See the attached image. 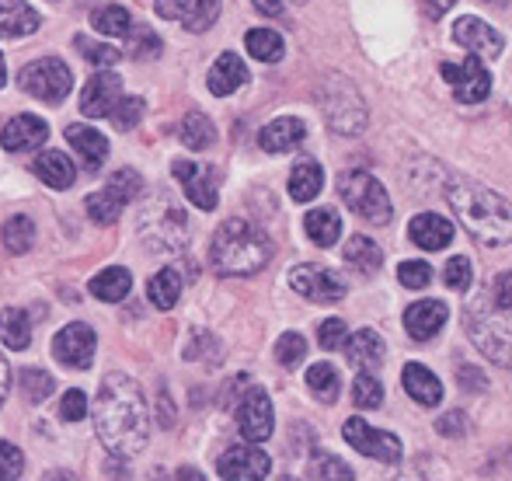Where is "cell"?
Listing matches in <instances>:
<instances>
[{
	"mask_svg": "<svg viewBox=\"0 0 512 481\" xmlns=\"http://www.w3.org/2000/svg\"><path fill=\"white\" fill-rule=\"evenodd\" d=\"M95 436L112 457H136L150 443L147 394L126 373H105L98 387Z\"/></svg>",
	"mask_w": 512,
	"mask_h": 481,
	"instance_id": "obj_1",
	"label": "cell"
},
{
	"mask_svg": "<svg viewBox=\"0 0 512 481\" xmlns=\"http://www.w3.org/2000/svg\"><path fill=\"white\" fill-rule=\"evenodd\" d=\"M446 203L453 206L457 220L474 241L488 244V248H506L512 238V213L509 203L492 192L488 185L474 182V178H450L446 185Z\"/></svg>",
	"mask_w": 512,
	"mask_h": 481,
	"instance_id": "obj_2",
	"label": "cell"
},
{
	"mask_svg": "<svg viewBox=\"0 0 512 481\" xmlns=\"http://www.w3.org/2000/svg\"><path fill=\"white\" fill-rule=\"evenodd\" d=\"M272 238L251 220H223L209 241V265L220 276H255L272 262Z\"/></svg>",
	"mask_w": 512,
	"mask_h": 481,
	"instance_id": "obj_3",
	"label": "cell"
},
{
	"mask_svg": "<svg viewBox=\"0 0 512 481\" xmlns=\"http://www.w3.org/2000/svg\"><path fill=\"white\" fill-rule=\"evenodd\" d=\"M464 325L471 342L478 346L481 356H488L495 366H509L512 360V346H509V307H502L492 293H481L464 314Z\"/></svg>",
	"mask_w": 512,
	"mask_h": 481,
	"instance_id": "obj_4",
	"label": "cell"
},
{
	"mask_svg": "<svg viewBox=\"0 0 512 481\" xmlns=\"http://www.w3.org/2000/svg\"><path fill=\"white\" fill-rule=\"evenodd\" d=\"M136 234L150 251H182L189 244V213L171 196H154L136 213Z\"/></svg>",
	"mask_w": 512,
	"mask_h": 481,
	"instance_id": "obj_5",
	"label": "cell"
},
{
	"mask_svg": "<svg viewBox=\"0 0 512 481\" xmlns=\"http://www.w3.org/2000/svg\"><path fill=\"white\" fill-rule=\"evenodd\" d=\"M338 196L366 224H391V196L370 171H342L338 175Z\"/></svg>",
	"mask_w": 512,
	"mask_h": 481,
	"instance_id": "obj_6",
	"label": "cell"
},
{
	"mask_svg": "<svg viewBox=\"0 0 512 481\" xmlns=\"http://www.w3.org/2000/svg\"><path fill=\"white\" fill-rule=\"evenodd\" d=\"M324 119L338 136H359L366 129V105L345 77H328L321 88Z\"/></svg>",
	"mask_w": 512,
	"mask_h": 481,
	"instance_id": "obj_7",
	"label": "cell"
},
{
	"mask_svg": "<svg viewBox=\"0 0 512 481\" xmlns=\"http://www.w3.org/2000/svg\"><path fill=\"white\" fill-rule=\"evenodd\" d=\"M18 84L25 95L39 98V102H49V105H60L63 98L70 95V67L56 56H46V60H32L28 67H21L18 74Z\"/></svg>",
	"mask_w": 512,
	"mask_h": 481,
	"instance_id": "obj_8",
	"label": "cell"
},
{
	"mask_svg": "<svg viewBox=\"0 0 512 481\" xmlns=\"http://www.w3.org/2000/svg\"><path fill=\"white\" fill-rule=\"evenodd\" d=\"M143 189V178L136 175L133 168H122L115 171L112 178L105 182L102 192H95V196H88V217L95 220V224H115V220L122 217V210H126L129 199H136V192Z\"/></svg>",
	"mask_w": 512,
	"mask_h": 481,
	"instance_id": "obj_9",
	"label": "cell"
},
{
	"mask_svg": "<svg viewBox=\"0 0 512 481\" xmlns=\"http://www.w3.org/2000/svg\"><path fill=\"white\" fill-rule=\"evenodd\" d=\"M290 286L293 293H300L304 300H314V304H338L342 297H349V283L335 269H324V265L314 262L290 269Z\"/></svg>",
	"mask_w": 512,
	"mask_h": 481,
	"instance_id": "obj_10",
	"label": "cell"
},
{
	"mask_svg": "<svg viewBox=\"0 0 512 481\" xmlns=\"http://www.w3.org/2000/svg\"><path fill=\"white\" fill-rule=\"evenodd\" d=\"M342 436L349 440L352 450H359L363 457H373V461H384V464H398L405 447L394 433L387 429H373L363 415H352L349 422L342 426Z\"/></svg>",
	"mask_w": 512,
	"mask_h": 481,
	"instance_id": "obj_11",
	"label": "cell"
},
{
	"mask_svg": "<svg viewBox=\"0 0 512 481\" xmlns=\"http://www.w3.org/2000/svg\"><path fill=\"white\" fill-rule=\"evenodd\" d=\"M237 429L248 443H265L276 429L272 401L262 387H244V401L237 405Z\"/></svg>",
	"mask_w": 512,
	"mask_h": 481,
	"instance_id": "obj_12",
	"label": "cell"
},
{
	"mask_svg": "<svg viewBox=\"0 0 512 481\" xmlns=\"http://www.w3.org/2000/svg\"><path fill=\"white\" fill-rule=\"evenodd\" d=\"M95 349H98V335L91 325L84 321H74V325L60 328L53 339V356L70 370H88L91 360H95Z\"/></svg>",
	"mask_w": 512,
	"mask_h": 481,
	"instance_id": "obj_13",
	"label": "cell"
},
{
	"mask_svg": "<svg viewBox=\"0 0 512 481\" xmlns=\"http://www.w3.org/2000/svg\"><path fill=\"white\" fill-rule=\"evenodd\" d=\"M272 461L258 443H241V447H230L227 454L216 464V475L223 481H258L269 478Z\"/></svg>",
	"mask_w": 512,
	"mask_h": 481,
	"instance_id": "obj_14",
	"label": "cell"
},
{
	"mask_svg": "<svg viewBox=\"0 0 512 481\" xmlns=\"http://www.w3.org/2000/svg\"><path fill=\"white\" fill-rule=\"evenodd\" d=\"M154 11L164 21H178L189 32H206L220 18V0H157Z\"/></svg>",
	"mask_w": 512,
	"mask_h": 481,
	"instance_id": "obj_15",
	"label": "cell"
},
{
	"mask_svg": "<svg viewBox=\"0 0 512 481\" xmlns=\"http://www.w3.org/2000/svg\"><path fill=\"white\" fill-rule=\"evenodd\" d=\"M171 175L182 182L185 196H189L192 206H199L203 213H213L220 196H216V178L206 164H196V161H175L171 164Z\"/></svg>",
	"mask_w": 512,
	"mask_h": 481,
	"instance_id": "obj_16",
	"label": "cell"
},
{
	"mask_svg": "<svg viewBox=\"0 0 512 481\" xmlns=\"http://www.w3.org/2000/svg\"><path fill=\"white\" fill-rule=\"evenodd\" d=\"M453 39H457L467 53L488 56V60H495V56L502 53V46H506V39H502L488 21L474 18V14H467V18H460L457 25H453Z\"/></svg>",
	"mask_w": 512,
	"mask_h": 481,
	"instance_id": "obj_17",
	"label": "cell"
},
{
	"mask_svg": "<svg viewBox=\"0 0 512 481\" xmlns=\"http://www.w3.org/2000/svg\"><path fill=\"white\" fill-rule=\"evenodd\" d=\"M119 98H122V81L112 74V70H105V74L98 70V74L91 77L81 91V112L88 119H105L108 112L115 109Z\"/></svg>",
	"mask_w": 512,
	"mask_h": 481,
	"instance_id": "obj_18",
	"label": "cell"
},
{
	"mask_svg": "<svg viewBox=\"0 0 512 481\" xmlns=\"http://www.w3.org/2000/svg\"><path fill=\"white\" fill-rule=\"evenodd\" d=\"M446 318H450V307L443 300H415L405 311V328L415 342H429L443 332Z\"/></svg>",
	"mask_w": 512,
	"mask_h": 481,
	"instance_id": "obj_19",
	"label": "cell"
},
{
	"mask_svg": "<svg viewBox=\"0 0 512 481\" xmlns=\"http://www.w3.org/2000/svg\"><path fill=\"white\" fill-rule=\"evenodd\" d=\"M49 136V126L46 119L39 116H14L0 129V147L11 150V154H28V150L42 147Z\"/></svg>",
	"mask_w": 512,
	"mask_h": 481,
	"instance_id": "obj_20",
	"label": "cell"
},
{
	"mask_svg": "<svg viewBox=\"0 0 512 481\" xmlns=\"http://www.w3.org/2000/svg\"><path fill=\"white\" fill-rule=\"evenodd\" d=\"M488 91H492V74L485 70V63H481V56H467L464 63L457 67V81H453V95L460 98L464 105H478L488 98Z\"/></svg>",
	"mask_w": 512,
	"mask_h": 481,
	"instance_id": "obj_21",
	"label": "cell"
},
{
	"mask_svg": "<svg viewBox=\"0 0 512 481\" xmlns=\"http://www.w3.org/2000/svg\"><path fill=\"white\" fill-rule=\"evenodd\" d=\"M304 140H307L304 119H293V116L272 119L269 126H265L262 133H258V147H262L265 154H286V150L300 147Z\"/></svg>",
	"mask_w": 512,
	"mask_h": 481,
	"instance_id": "obj_22",
	"label": "cell"
},
{
	"mask_svg": "<svg viewBox=\"0 0 512 481\" xmlns=\"http://www.w3.org/2000/svg\"><path fill=\"white\" fill-rule=\"evenodd\" d=\"M408 238L422 251H443L453 241V224L439 213H418L408 227Z\"/></svg>",
	"mask_w": 512,
	"mask_h": 481,
	"instance_id": "obj_23",
	"label": "cell"
},
{
	"mask_svg": "<svg viewBox=\"0 0 512 481\" xmlns=\"http://www.w3.org/2000/svg\"><path fill=\"white\" fill-rule=\"evenodd\" d=\"M345 356H349V363L356 366V370H377L380 363H384L387 356V342L380 339L373 328H359L352 339H345Z\"/></svg>",
	"mask_w": 512,
	"mask_h": 481,
	"instance_id": "obj_24",
	"label": "cell"
},
{
	"mask_svg": "<svg viewBox=\"0 0 512 481\" xmlns=\"http://www.w3.org/2000/svg\"><path fill=\"white\" fill-rule=\"evenodd\" d=\"M209 91H213L216 98H227L234 95L237 88H244L248 84V67H244V60L237 53H223L220 60L209 67Z\"/></svg>",
	"mask_w": 512,
	"mask_h": 481,
	"instance_id": "obj_25",
	"label": "cell"
},
{
	"mask_svg": "<svg viewBox=\"0 0 512 481\" xmlns=\"http://www.w3.org/2000/svg\"><path fill=\"white\" fill-rule=\"evenodd\" d=\"M42 25L39 11L25 0H0V39H25Z\"/></svg>",
	"mask_w": 512,
	"mask_h": 481,
	"instance_id": "obj_26",
	"label": "cell"
},
{
	"mask_svg": "<svg viewBox=\"0 0 512 481\" xmlns=\"http://www.w3.org/2000/svg\"><path fill=\"white\" fill-rule=\"evenodd\" d=\"M401 384L411 394V401H418L422 408H436L443 401V384L432 370H425L422 363H408L401 370Z\"/></svg>",
	"mask_w": 512,
	"mask_h": 481,
	"instance_id": "obj_27",
	"label": "cell"
},
{
	"mask_svg": "<svg viewBox=\"0 0 512 481\" xmlns=\"http://www.w3.org/2000/svg\"><path fill=\"white\" fill-rule=\"evenodd\" d=\"M67 143L70 147L81 154V161H84V168L88 171H98L105 164V157H108V140L98 129H91V126H67Z\"/></svg>",
	"mask_w": 512,
	"mask_h": 481,
	"instance_id": "obj_28",
	"label": "cell"
},
{
	"mask_svg": "<svg viewBox=\"0 0 512 481\" xmlns=\"http://www.w3.org/2000/svg\"><path fill=\"white\" fill-rule=\"evenodd\" d=\"M32 171L49 185V189H56V192L70 189V185L77 182V168L70 164L67 154H60V150H46V154H42L39 161L32 164Z\"/></svg>",
	"mask_w": 512,
	"mask_h": 481,
	"instance_id": "obj_29",
	"label": "cell"
},
{
	"mask_svg": "<svg viewBox=\"0 0 512 481\" xmlns=\"http://www.w3.org/2000/svg\"><path fill=\"white\" fill-rule=\"evenodd\" d=\"M88 290L95 293L98 300H105V304H119V300H126L129 290H133V272L122 269V265H112V269L98 272V276L91 279Z\"/></svg>",
	"mask_w": 512,
	"mask_h": 481,
	"instance_id": "obj_30",
	"label": "cell"
},
{
	"mask_svg": "<svg viewBox=\"0 0 512 481\" xmlns=\"http://www.w3.org/2000/svg\"><path fill=\"white\" fill-rule=\"evenodd\" d=\"M147 297L157 311H171V307L178 304V297H182V269L168 265V269H161L157 276H150Z\"/></svg>",
	"mask_w": 512,
	"mask_h": 481,
	"instance_id": "obj_31",
	"label": "cell"
},
{
	"mask_svg": "<svg viewBox=\"0 0 512 481\" xmlns=\"http://www.w3.org/2000/svg\"><path fill=\"white\" fill-rule=\"evenodd\" d=\"M304 231L317 248H331L342 238V220H338V213L331 206H321V210H310L304 217Z\"/></svg>",
	"mask_w": 512,
	"mask_h": 481,
	"instance_id": "obj_32",
	"label": "cell"
},
{
	"mask_svg": "<svg viewBox=\"0 0 512 481\" xmlns=\"http://www.w3.org/2000/svg\"><path fill=\"white\" fill-rule=\"evenodd\" d=\"M342 258H345V265L359 269L363 276H373V272L384 265V255H380V248L370 238H366V234H352V238L345 241V248H342Z\"/></svg>",
	"mask_w": 512,
	"mask_h": 481,
	"instance_id": "obj_33",
	"label": "cell"
},
{
	"mask_svg": "<svg viewBox=\"0 0 512 481\" xmlns=\"http://www.w3.org/2000/svg\"><path fill=\"white\" fill-rule=\"evenodd\" d=\"M0 342L7 349H14V353L28 349V342H32V321H28V314L21 307L0 311Z\"/></svg>",
	"mask_w": 512,
	"mask_h": 481,
	"instance_id": "obj_34",
	"label": "cell"
},
{
	"mask_svg": "<svg viewBox=\"0 0 512 481\" xmlns=\"http://www.w3.org/2000/svg\"><path fill=\"white\" fill-rule=\"evenodd\" d=\"M244 49L262 63H279L286 53V42L276 28H251V32L244 35Z\"/></svg>",
	"mask_w": 512,
	"mask_h": 481,
	"instance_id": "obj_35",
	"label": "cell"
},
{
	"mask_svg": "<svg viewBox=\"0 0 512 481\" xmlns=\"http://www.w3.org/2000/svg\"><path fill=\"white\" fill-rule=\"evenodd\" d=\"M324 185V171L317 161H300L297 168L290 171V196L293 203H310V199L321 192Z\"/></svg>",
	"mask_w": 512,
	"mask_h": 481,
	"instance_id": "obj_36",
	"label": "cell"
},
{
	"mask_svg": "<svg viewBox=\"0 0 512 481\" xmlns=\"http://www.w3.org/2000/svg\"><path fill=\"white\" fill-rule=\"evenodd\" d=\"M0 241H4V248L11 251V255H25V251H32V244H35L32 217H25V213H14V217L4 224V231H0Z\"/></svg>",
	"mask_w": 512,
	"mask_h": 481,
	"instance_id": "obj_37",
	"label": "cell"
},
{
	"mask_svg": "<svg viewBox=\"0 0 512 481\" xmlns=\"http://www.w3.org/2000/svg\"><path fill=\"white\" fill-rule=\"evenodd\" d=\"M307 387H310V394H314L317 401L331 405V401H338L342 380H338V373H335V366H331V363H314L307 370Z\"/></svg>",
	"mask_w": 512,
	"mask_h": 481,
	"instance_id": "obj_38",
	"label": "cell"
},
{
	"mask_svg": "<svg viewBox=\"0 0 512 481\" xmlns=\"http://www.w3.org/2000/svg\"><path fill=\"white\" fill-rule=\"evenodd\" d=\"M178 136H182V143L189 150H206V147H213L216 129H213V122H209V116H203V112H189V116L182 119Z\"/></svg>",
	"mask_w": 512,
	"mask_h": 481,
	"instance_id": "obj_39",
	"label": "cell"
},
{
	"mask_svg": "<svg viewBox=\"0 0 512 481\" xmlns=\"http://www.w3.org/2000/svg\"><path fill=\"white\" fill-rule=\"evenodd\" d=\"M91 25H95L98 32H105V35H126L129 25H133V18H129L126 7L105 4V7H98V11H91Z\"/></svg>",
	"mask_w": 512,
	"mask_h": 481,
	"instance_id": "obj_40",
	"label": "cell"
},
{
	"mask_svg": "<svg viewBox=\"0 0 512 481\" xmlns=\"http://www.w3.org/2000/svg\"><path fill=\"white\" fill-rule=\"evenodd\" d=\"M352 401L359 408H380L384 405V384L370 370H359L356 380H352Z\"/></svg>",
	"mask_w": 512,
	"mask_h": 481,
	"instance_id": "obj_41",
	"label": "cell"
},
{
	"mask_svg": "<svg viewBox=\"0 0 512 481\" xmlns=\"http://www.w3.org/2000/svg\"><path fill=\"white\" fill-rule=\"evenodd\" d=\"M18 387H21V394H25V401H32V405H42V401L53 394V377L49 373H42V370H21L18 373Z\"/></svg>",
	"mask_w": 512,
	"mask_h": 481,
	"instance_id": "obj_42",
	"label": "cell"
},
{
	"mask_svg": "<svg viewBox=\"0 0 512 481\" xmlns=\"http://www.w3.org/2000/svg\"><path fill=\"white\" fill-rule=\"evenodd\" d=\"M307 356V342L300 332H286L283 339L276 342V360L279 366H286V370H297L300 363H304Z\"/></svg>",
	"mask_w": 512,
	"mask_h": 481,
	"instance_id": "obj_43",
	"label": "cell"
},
{
	"mask_svg": "<svg viewBox=\"0 0 512 481\" xmlns=\"http://www.w3.org/2000/svg\"><path fill=\"white\" fill-rule=\"evenodd\" d=\"M307 475L310 478H338V481H352V468L345 461L331 454H314L307 464Z\"/></svg>",
	"mask_w": 512,
	"mask_h": 481,
	"instance_id": "obj_44",
	"label": "cell"
},
{
	"mask_svg": "<svg viewBox=\"0 0 512 481\" xmlns=\"http://www.w3.org/2000/svg\"><path fill=\"white\" fill-rule=\"evenodd\" d=\"M122 39H129V56H133V60H150V56L161 53V39H157L154 32H147V28L129 25V32L122 35Z\"/></svg>",
	"mask_w": 512,
	"mask_h": 481,
	"instance_id": "obj_45",
	"label": "cell"
},
{
	"mask_svg": "<svg viewBox=\"0 0 512 481\" xmlns=\"http://www.w3.org/2000/svg\"><path fill=\"white\" fill-rule=\"evenodd\" d=\"M74 46L84 53V60L95 63V67H115L122 60V53L115 46H102V42H91L88 35H77Z\"/></svg>",
	"mask_w": 512,
	"mask_h": 481,
	"instance_id": "obj_46",
	"label": "cell"
},
{
	"mask_svg": "<svg viewBox=\"0 0 512 481\" xmlns=\"http://www.w3.org/2000/svg\"><path fill=\"white\" fill-rule=\"evenodd\" d=\"M108 119L115 122V129H136L140 126V119H143V98H136V95H122L119 102H115V109L108 112Z\"/></svg>",
	"mask_w": 512,
	"mask_h": 481,
	"instance_id": "obj_47",
	"label": "cell"
},
{
	"mask_svg": "<svg viewBox=\"0 0 512 481\" xmlns=\"http://www.w3.org/2000/svg\"><path fill=\"white\" fill-rule=\"evenodd\" d=\"M345 339H349V325H345L342 318H328L321 328H317V346H321L324 353H335V349H342Z\"/></svg>",
	"mask_w": 512,
	"mask_h": 481,
	"instance_id": "obj_48",
	"label": "cell"
},
{
	"mask_svg": "<svg viewBox=\"0 0 512 481\" xmlns=\"http://www.w3.org/2000/svg\"><path fill=\"white\" fill-rule=\"evenodd\" d=\"M25 471V454L14 443L0 440V481H14Z\"/></svg>",
	"mask_w": 512,
	"mask_h": 481,
	"instance_id": "obj_49",
	"label": "cell"
},
{
	"mask_svg": "<svg viewBox=\"0 0 512 481\" xmlns=\"http://www.w3.org/2000/svg\"><path fill=\"white\" fill-rule=\"evenodd\" d=\"M443 283L450 286V290H467V286H471V258L453 255L443 269Z\"/></svg>",
	"mask_w": 512,
	"mask_h": 481,
	"instance_id": "obj_50",
	"label": "cell"
},
{
	"mask_svg": "<svg viewBox=\"0 0 512 481\" xmlns=\"http://www.w3.org/2000/svg\"><path fill=\"white\" fill-rule=\"evenodd\" d=\"M398 279L408 286V290H425L432 283V269L425 262H401Z\"/></svg>",
	"mask_w": 512,
	"mask_h": 481,
	"instance_id": "obj_51",
	"label": "cell"
},
{
	"mask_svg": "<svg viewBox=\"0 0 512 481\" xmlns=\"http://www.w3.org/2000/svg\"><path fill=\"white\" fill-rule=\"evenodd\" d=\"M84 415H88V398H84V391H67L60 401V419L63 422H81Z\"/></svg>",
	"mask_w": 512,
	"mask_h": 481,
	"instance_id": "obj_52",
	"label": "cell"
},
{
	"mask_svg": "<svg viewBox=\"0 0 512 481\" xmlns=\"http://www.w3.org/2000/svg\"><path fill=\"white\" fill-rule=\"evenodd\" d=\"M436 429H439V433H446V436L464 433V412H446L443 419L436 422Z\"/></svg>",
	"mask_w": 512,
	"mask_h": 481,
	"instance_id": "obj_53",
	"label": "cell"
},
{
	"mask_svg": "<svg viewBox=\"0 0 512 481\" xmlns=\"http://www.w3.org/2000/svg\"><path fill=\"white\" fill-rule=\"evenodd\" d=\"M453 4H457V0H418L425 18H443L446 11H453Z\"/></svg>",
	"mask_w": 512,
	"mask_h": 481,
	"instance_id": "obj_54",
	"label": "cell"
},
{
	"mask_svg": "<svg viewBox=\"0 0 512 481\" xmlns=\"http://www.w3.org/2000/svg\"><path fill=\"white\" fill-rule=\"evenodd\" d=\"M255 4L258 14H265V18H283L286 14V0H251Z\"/></svg>",
	"mask_w": 512,
	"mask_h": 481,
	"instance_id": "obj_55",
	"label": "cell"
},
{
	"mask_svg": "<svg viewBox=\"0 0 512 481\" xmlns=\"http://www.w3.org/2000/svg\"><path fill=\"white\" fill-rule=\"evenodd\" d=\"M495 300H499L502 307H512V297H509V272H502V276L495 279Z\"/></svg>",
	"mask_w": 512,
	"mask_h": 481,
	"instance_id": "obj_56",
	"label": "cell"
},
{
	"mask_svg": "<svg viewBox=\"0 0 512 481\" xmlns=\"http://www.w3.org/2000/svg\"><path fill=\"white\" fill-rule=\"evenodd\" d=\"M7 391H11V366H7L4 353H0V405L7 401Z\"/></svg>",
	"mask_w": 512,
	"mask_h": 481,
	"instance_id": "obj_57",
	"label": "cell"
},
{
	"mask_svg": "<svg viewBox=\"0 0 512 481\" xmlns=\"http://www.w3.org/2000/svg\"><path fill=\"white\" fill-rule=\"evenodd\" d=\"M457 380H464V384H471V391H481V387H485V380H481V373H474V370H457Z\"/></svg>",
	"mask_w": 512,
	"mask_h": 481,
	"instance_id": "obj_58",
	"label": "cell"
},
{
	"mask_svg": "<svg viewBox=\"0 0 512 481\" xmlns=\"http://www.w3.org/2000/svg\"><path fill=\"white\" fill-rule=\"evenodd\" d=\"M7 84V63H4V56H0V88Z\"/></svg>",
	"mask_w": 512,
	"mask_h": 481,
	"instance_id": "obj_59",
	"label": "cell"
},
{
	"mask_svg": "<svg viewBox=\"0 0 512 481\" xmlns=\"http://www.w3.org/2000/svg\"><path fill=\"white\" fill-rule=\"evenodd\" d=\"M492 4H495V7H506V0H492Z\"/></svg>",
	"mask_w": 512,
	"mask_h": 481,
	"instance_id": "obj_60",
	"label": "cell"
},
{
	"mask_svg": "<svg viewBox=\"0 0 512 481\" xmlns=\"http://www.w3.org/2000/svg\"><path fill=\"white\" fill-rule=\"evenodd\" d=\"M293 4H307V0H293Z\"/></svg>",
	"mask_w": 512,
	"mask_h": 481,
	"instance_id": "obj_61",
	"label": "cell"
}]
</instances>
